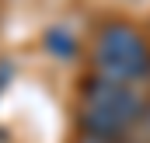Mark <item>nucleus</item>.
<instances>
[{
  "label": "nucleus",
  "mask_w": 150,
  "mask_h": 143,
  "mask_svg": "<svg viewBox=\"0 0 150 143\" xmlns=\"http://www.w3.org/2000/svg\"><path fill=\"white\" fill-rule=\"evenodd\" d=\"M84 143H112V140H94V136H87Z\"/></svg>",
  "instance_id": "7ed1b4c3"
},
{
  "label": "nucleus",
  "mask_w": 150,
  "mask_h": 143,
  "mask_svg": "<svg viewBox=\"0 0 150 143\" xmlns=\"http://www.w3.org/2000/svg\"><path fill=\"white\" fill-rule=\"evenodd\" d=\"M140 98L133 94L129 84L119 80H91L84 87V105H80V122L87 129V136L94 140H115L122 136L136 119H140Z\"/></svg>",
  "instance_id": "f257e3e1"
},
{
  "label": "nucleus",
  "mask_w": 150,
  "mask_h": 143,
  "mask_svg": "<svg viewBox=\"0 0 150 143\" xmlns=\"http://www.w3.org/2000/svg\"><path fill=\"white\" fill-rule=\"evenodd\" d=\"M94 63L98 70L105 73L108 80H136L150 70V49L147 42L136 35L133 28L126 25H108L101 35H98V45H94Z\"/></svg>",
  "instance_id": "f03ea898"
}]
</instances>
